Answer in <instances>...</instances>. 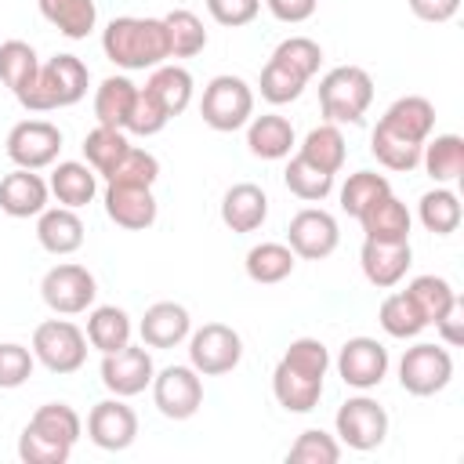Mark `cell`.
<instances>
[{"label":"cell","instance_id":"6da1fadb","mask_svg":"<svg viewBox=\"0 0 464 464\" xmlns=\"http://www.w3.org/2000/svg\"><path fill=\"white\" fill-rule=\"evenodd\" d=\"M102 51L120 69H156L170 58L163 18H112L102 33Z\"/></svg>","mask_w":464,"mask_h":464},{"label":"cell","instance_id":"7a4b0ae2","mask_svg":"<svg viewBox=\"0 0 464 464\" xmlns=\"http://www.w3.org/2000/svg\"><path fill=\"white\" fill-rule=\"evenodd\" d=\"M87 83H91V72L76 54H54L51 62L40 65L33 87L18 98V105L29 112L69 109L87 94Z\"/></svg>","mask_w":464,"mask_h":464},{"label":"cell","instance_id":"3957f363","mask_svg":"<svg viewBox=\"0 0 464 464\" xmlns=\"http://www.w3.org/2000/svg\"><path fill=\"white\" fill-rule=\"evenodd\" d=\"M373 102V80L359 65H337L319 80V109L326 123H359Z\"/></svg>","mask_w":464,"mask_h":464},{"label":"cell","instance_id":"277c9868","mask_svg":"<svg viewBox=\"0 0 464 464\" xmlns=\"http://www.w3.org/2000/svg\"><path fill=\"white\" fill-rule=\"evenodd\" d=\"M199 116L210 130H239L250 123L254 116V91L243 76H232V72H221L214 76L207 87H203V98H199Z\"/></svg>","mask_w":464,"mask_h":464},{"label":"cell","instance_id":"5b68a950","mask_svg":"<svg viewBox=\"0 0 464 464\" xmlns=\"http://www.w3.org/2000/svg\"><path fill=\"white\" fill-rule=\"evenodd\" d=\"M33 355L58 377L76 373L87 362V334L69 319H47L33 330Z\"/></svg>","mask_w":464,"mask_h":464},{"label":"cell","instance_id":"8992f818","mask_svg":"<svg viewBox=\"0 0 464 464\" xmlns=\"http://www.w3.org/2000/svg\"><path fill=\"white\" fill-rule=\"evenodd\" d=\"M243 359V337L225 323H203L188 334V366L199 377H221Z\"/></svg>","mask_w":464,"mask_h":464},{"label":"cell","instance_id":"52a82bcc","mask_svg":"<svg viewBox=\"0 0 464 464\" xmlns=\"http://www.w3.org/2000/svg\"><path fill=\"white\" fill-rule=\"evenodd\" d=\"M450 381H453V355L442 344L420 341V344L402 352V359H399V384L410 395L428 399V395L442 392Z\"/></svg>","mask_w":464,"mask_h":464},{"label":"cell","instance_id":"ba28073f","mask_svg":"<svg viewBox=\"0 0 464 464\" xmlns=\"http://www.w3.org/2000/svg\"><path fill=\"white\" fill-rule=\"evenodd\" d=\"M334 428H337V439L348 446V450H377L388 435V413L377 399L370 395H352L337 406V417H334Z\"/></svg>","mask_w":464,"mask_h":464},{"label":"cell","instance_id":"9c48e42d","mask_svg":"<svg viewBox=\"0 0 464 464\" xmlns=\"http://www.w3.org/2000/svg\"><path fill=\"white\" fill-rule=\"evenodd\" d=\"M94 294H98L94 276L83 265H72V261L47 268V276L40 279V297L58 315H80V312H87L94 304Z\"/></svg>","mask_w":464,"mask_h":464},{"label":"cell","instance_id":"30bf717a","mask_svg":"<svg viewBox=\"0 0 464 464\" xmlns=\"http://www.w3.org/2000/svg\"><path fill=\"white\" fill-rule=\"evenodd\" d=\"M337 243H341V228L334 214H326L323 207H304L286 225V246L294 250V257L323 261L337 250Z\"/></svg>","mask_w":464,"mask_h":464},{"label":"cell","instance_id":"8fae6325","mask_svg":"<svg viewBox=\"0 0 464 464\" xmlns=\"http://www.w3.org/2000/svg\"><path fill=\"white\" fill-rule=\"evenodd\" d=\"M62 152V130L47 120H22L7 130V156L14 167L44 170Z\"/></svg>","mask_w":464,"mask_h":464},{"label":"cell","instance_id":"7c38bea8","mask_svg":"<svg viewBox=\"0 0 464 464\" xmlns=\"http://www.w3.org/2000/svg\"><path fill=\"white\" fill-rule=\"evenodd\" d=\"M152 377H156V366L145 344H123L102 355V384L120 399L141 395L152 384Z\"/></svg>","mask_w":464,"mask_h":464},{"label":"cell","instance_id":"4fadbf2b","mask_svg":"<svg viewBox=\"0 0 464 464\" xmlns=\"http://www.w3.org/2000/svg\"><path fill=\"white\" fill-rule=\"evenodd\" d=\"M152 402L170 420H188L203 406V381L192 366H167L152 377Z\"/></svg>","mask_w":464,"mask_h":464},{"label":"cell","instance_id":"5bb4252c","mask_svg":"<svg viewBox=\"0 0 464 464\" xmlns=\"http://www.w3.org/2000/svg\"><path fill=\"white\" fill-rule=\"evenodd\" d=\"M337 373L348 388L370 392L388 377V348L377 337H348L337 352Z\"/></svg>","mask_w":464,"mask_h":464},{"label":"cell","instance_id":"9a60e30c","mask_svg":"<svg viewBox=\"0 0 464 464\" xmlns=\"http://www.w3.org/2000/svg\"><path fill=\"white\" fill-rule=\"evenodd\" d=\"M87 439L98 446V450H109V453H120L127 450L134 439H138V413L120 399H102L91 406L87 413Z\"/></svg>","mask_w":464,"mask_h":464},{"label":"cell","instance_id":"2e32d148","mask_svg":"<svg viewBox=\"0 0 464 464\" xmlns=\"http://www.w3.org/2000/svg\"><path fill=\"white\" fill-rule=\"evenodd\" d=\"M359 265L362 276L377 286V290H392L413 265V250L410 243H384V239H366L359 250Z\"/></svg>","mask_w":464,"mask_h":464},{"label":"cell","instance_id":"e0dca14e","mask_svg":"<svg viewBox=\"0 0 464 464\" xmlns=\"http://www.w3.org/2000/svg\"><path fill=\"white\" fill-rule=\"evenodd\" d=\"M105 214L112 225L127 228V232H141L156 221V196L152 188H134V185H105Z\"/></svg>","mask_w":464,"mask_h":464},{"label":"cell","instance_id":"ac0fdd59","mask_svg":"<svg viewBox=\"0 0 464 464\" xmlns=\"http://www.w3.org/2000/svg\"><path fill=\"white\" fill-rule=\"evenodd\" d=\"M138 330H141V344L145 348H178L192 334V319H188L185 304L156 301V304L145 308Z\"/></svg>","mask_w":464,"mask_h":464},{"label":"cell","instance_id":"d6986e66","mask_svg":"<svg viewBox=\"0 0 464 464\" xmlns=\"http://www.w3.org/2000/svg\"><path fill=\"white\" fill-rule=\"evenodd\" d=\"M47 181L36 174V170H11L4 181H0V210L7 218H36L40 210H47Z\"/></svg>","mask_w":464,"mask_h":464},{"label":"cell","instance_id":"ffe728a7","mask_svg":"<svg viewBox=\"0 0 464 464\" xmlns=\"http://www.w3.org/2000/svg\"><path fill=\"white\" fill-rule=\"evenodd\" d=\"M36 239L47 254L62 257V254H76L83 246V221L72 207H47L36 214Z\"/></svg>","mask_w":464,"mask_h":464},{"label":"cell","instance_id":"44dd1931","mask_svg":"<svg viewBox=\"0 0 464 464\" xmlns=\"http://www.w3.org/2000/svg\"><path fill=\"white\" fill-rule=\"evenodd\" d=\"M268 218V196L254 181H239L221 196V221L232 232H257Z\"/></svg>","mask_w":464,"mask_h":464},{"label":"cell","instance_id":"7402d4cb","mask_svg":"<svg viewBox=\"0 0 464 464\" xmlns=\"http://www.w3.org/2000/svg\"><path fill=\"white\" fill-rule=\"evenodd\" d=\"M381 127L424 145L431 138V130H435V105L428 98H420V94H406V98L388 105V112L381 116Z\"/></svg>","mask_w":464,"mask_h":464},{"label":"cell","instance_id":"603a6c76","mask_svg":"<svg viewBox=\"0 0 464 464\" xmlns=\"http://www.w3.org/2000/svg\"><path fill=\"white\" fill-rule=\"evenodd\" d=\"M47 188H51V196H54L62 207L80 210V207H87V203L98 196V174H94L87 163H80V160H65V163H58V167L51 170Z\"/></svg>","mask_w":464,"mask_h":464},{"label":"cell","instance_id":"cb8c5ba5","mask_svg":"<svg viewBox=\"0 0 464 464\" xmlns=\"http://www.w3.org/2000/svg\"><path fill=\"white\" fill-rule=\"evenodd\" d=\"M359 225H362V232H366V239L410 243V225H413V218H410L406 203L388 192V196H381V199L359 218Z\"/></svg>","mask_w":464,"mask_h":464},{"label":"cell","instance_id":"d4e9b609","mask_svg":"<svg viewBox=\"0 0 464 464\" xmlns=\"http://www.w3.org/2000/svg\"><path fill=\"white\" fill-rule=\"evenodd\" d=\"M246 149L257 160H283L294 149V127L286 116L265 112V116H250L246 123Z\"/></svg>","mask_w":464,"mask_h":464},{"label":"cell","instance_id":"484cf974","mask_svg":"<svg viewBox=\"0 0 464 464\" xmlns=\"http://www.w3.org/2000/svg\"><path fill=\"white\" fill-rule=\"evenodd\" d=\"M272 392H276V402L290 413H308L319 406V395H323V381L315 377H304L297 373L294 366H286L283 359L276 362L272 370Z\"/></svg>","mask_w":464,"mask_h":464},{"label":"cell","instance_id":"4316f807","mask_svg":"<svg viewBox=\"0 0 464 464\" xmlns=\"http://www.w3.org/2000/svg\"><path fill=\"white\" fill-rule=\"evenodd\" d=\"M420 163L435 185H450L464 170V138L460 134H435L420 149Z\"/></svg>","mask_w":464,"mask_h":464},{"label":"cell","instance_id":"83f0119b","mask_svg":"<svg viewBox=\"0 0 464 464\" xmlns=\"http://www.w3.org/2000/svg\"><path fill=\"white\" fill-rule=\"evenodd\" d=\"M145 91L160 102V109L167 116H181L192 102V72L181 69V65H156Z\"/></svg>","mask_w":464,"mask_h":464},{"label":"cell","instance_id":"f1b7e54d","mask_svg":"<svg viewBox=\"0 0 464 464\" xmlns=\"http://www.w3.org/2000/svg\"><path fill=\"white\" fill-rule=\"evenodd\" d=\"M134 98H138V87L127 76H105L98 83V91H94V116H98V123L123 130L127 116L134 109Z\"/></svg>","mask_w":464,"mask_h":464},{"label":"cell","instance_id":"f546056e","mask_svg":"<svg viewBox=\"0 0 464 464\" xmlns=\"http://www.w3.org/2000/svg\"><path fill=\"white\" fill-rule=\"evenodd\" d=\"M130 330H134L130 315L123 308H116V304H98L87 315V344L98 348L102 355L130 344Z\"/></svg>","mask_w":464,"mask_h":464},{"label":"cell","instance_id":"4dcf8cb0","mask_svg":"<svg viewBox=\"0 0 464 464\" xmlns=\"http://www.w3.org/2000/svg\"><path fill=\"white\" fill-rule=\"evenodd\" d=\"M36 7L69 40H83L94 29V22H98L94 0H36Z\"/></svg>","mask_w":464,"mask_h":464},{"label":"cell","instance_id":"1f68e13d","mask_svg":"<svg viewBox=\"0 0 464 464\" xmlns=\"http://www.w3.org/2000/svg\"><path fill=\"white\" fill-rule=\"evenodd\" d=\"M344 152H348V149H344L341 127H337V123H319V127H312V130L304 134L297 156H304L312 167H319V170H326V174L337 178V170L344 167Z\"/></svg>","mask_w":464,"mask_h":464},{"label":"cell","instance_id":"d6a6232c","mask_svg":"<svg viewBox=\"0 0 464 464\" xmlns=\"http://www.w3.org/2000/svg\"><path fill=\"white\" fill-rule=\"evenodd\" d=\"M36 72H40V58H36V51H33L25 40H7V44H0V80H4V87H7L14 98H22V94L33 87Z\"/></svg>","mask_w":464,"mask_h":464},{"label":"cell","instance_id":"836d02e7","mask_svg":"<svg viewBox=\"0 0 464 464\" xmlns=\"http://www.w3.org/2000/svg\"><path fill=\"white\" fill-rule=\"evenodd\" d=\"M420 149H424L420 141H410V138H402V134H395L381 123L370 134V152L377 156L381 167H388L395 174H410L413 167H420Z\"/></svg>","mask_w":464,"mask_h":464},{"label":"cell","instance_id":"e575fe53","mask_svg":"<svg viewBox=\"0 0 464 464\" xmlns=\"http://www.w3.org/2000/svg\"><path fill=\"white\" fill-rule=\"evenodd\" d=\"M294 250L286 243H257L246 250V276L261 286H272V283H283L290 272H294Z\"/></svg>","mask_w":464,"mask_h":464},{"label":"cell","instance_id":"d590c367","mask_svg":"<svg viewBox=\"0 0 464 464\" xmlns=\"http://www.w3.org/2000/svg\"><path fill=\"white\" fill-rule=\"evenodd\" d=\"M163 29H167V47L170 58H196L207 47V29L199 22V14L174 7L170 14H163Z\"/></svg>","mask_w":464,"mask_h":464},{"label":"cell","instance_id":"8d00e7d4","mask_svg":"<svg viewBox=\"0 0 464 464\" xmlns=\"http://www.w3.org/2000/svg\"><path fill=\"white\" fill-rule=\"evenodd\" d=\"M417 218H420V225H424L428 232H435V236L457 232V228H460V199H457V192L446 188V185L424 192L420 203H417Z\"/></svg>","mask_w":464,"mask_h":464},{"label":"cell","instance_id":"74e56055","mask_svg":"<svg viewBox=\"0 0 464 464\" xmlns=\"http://www.w3.org/2000/svg\"><path fill=\"white\" fill-rule=\"evenodd\" d=\"M29 428L33 431H40L44 439H51V442H62V446H76V439H80V431H83V420H80V413L69 406V402H47V406H40L33 417H29Z\"/></svg>","mask_w":464,"mask_h":464},{"label":"cell","instance_id":"f35d334b","mask_svg":"<svg viewBox=\"0 0 464 464\" xmlns=\"http://www.w3.org/2000/svg\"><path fill=\"white\" fill-rule=\"evenodd\" d=\"M377 323H381V330H384L388 337H399V341L417 337V334L428 326L424 315L417 312V304L410 301L406 290H395V294H388V297L381 301V308H377Z\"/></svg>","mask_w":464,"mask_h":464},{"label":"cell","instance_id":"ab89813d","mask_svg":"<svg viewBox=\"0 0 464 464\" xmlns=\"http://www.w3.org/2000/svg\"><path fill=\"white\" fill-rule=\"evenodd\" d=\"M130 149V141H127V130H116V127H94L87 138H83V160H87V167L94 170V174H102V178H109V170L120 163V156Z\"/></svg>","mask_w":464,"mask_h":464},{"label":"cell","instance_id":"60d3db41","mask_svg":"<svg viewBox=\"0 0 464 464\" xmlns=\"http://www.w3.org/2000/svg\"><path fill=\"white\" fill-rule=\"evenodd\" d=\"M388 192H392V185H388L384 174L355 170V174H348V181L341 185V210L352 214V218L359 221V218H362L381 196H388Z\"/></svg>","mask_w":464,"mask_h":464},{"label":"cell","instance_id":"b9f144b4","mask_svg":"<svg viewBox=\"0 0 464 464\" xmlns=\"http://www.w3.org/2000/svg\"><path fill=\"white\" fill-rule=\"evenodd\" d=\"M283 181H286V188H290L297 199H304V203H323V199L334 192V174L312 167L304 156H294V160L286 163Z\"/></svg>","mask_w":464,"mask_h":464},{"label":"cell","instance_id":"7bdbcfd3","mask_svg":"<svg viewBox=\"0 0 464 464\" xmlns=\"http://www.w3.org/2000/svg\"><path fill=\"white\" fill-rule=\"evenodd\" d=\"M156 178H160V160L152 156V152H145V149H127L123 156H120V163L109 170V185H134V188H152L156 185Z\"/></svg>","mask_w":464,"mask_h":464},{"label":"cell","instance_id":"ee69618b","mask_svg":"<svg viewBox=\"0 0 464 464\" xmlns=\"http://www.w3.org/2000/svg\"><path fill=\"white\" fill-rule=\"evenodd\" d=\"M406 294H410V301L417 304V312L424 315V323H435V319L446 312V304L457 297V290H453L442 276H417V279H410Z\"/></svg>","mask_w":464,"mask_h":464},{"label":"cell","instance_id":"f6af8a7d","mask_svg":"<svg viewBox=\"0 0 464 464\" xmlns=\"http://www.w3.org/2000/svg\"><path fill=\"white\" fill-rule=\"evenodd\" d=\"M304 76L301 72H294L290 65H283V62H276V58H268V65L261 69V98L265 102H272V105H286V102H294V98H301V91H304Z\"/></svg>","mask_w":464,"mask_h":464},{"label":"cell","instance_id":"bcb514c9","mask_svg":"<svg viewBox=\"0 0 464 464\" xmlns=\"http://www.w3.org/2000/svg\"><path fill=\"white\" fill-rule=\"evenodd\" d=\"M286 460H294V464H337L341 442L334 435H326L323 428H308L294 439V446L286 450Z\"/></svg>","mask_w":464,"mask_h":464},{"label":"cell","instance_id":"7dc6e473","mask_svg":"<svg viewBox=\"0 0 464 464\" xmlns=\"http://www.w3.org/2000/svg\"><path fill=\"white\" fill-rule=\"evenodd\" d=\"M283 362L294 366V370L304 373V377L323 381L326 370H330V352H326V344L315 341V337H297V341H290V348L283 352Z\"/></svg>","mask_w":464,"mask_h":464},{"label":"cell","instance_id":"c3c4849f","mask_svg":"<svg viewBox=\"0 0 464 464\" xmlns=\"http://www.w3.org/2000/svg\"><path fill=\"white\" fill-rule=\"evenodd\" d=\"M272 58L283 62V65H290V69L301 72L304 80H312V76L319 72L323 47H319L315 40H308V36H290V40H283V44L272 51Z\"/></svg>","mask_w":464,"mask_h":464},{"label":"cell","instance_id":"681fc988","mask_svg":"<svg viewBox=\"0 0 464 464\" xmlns=\"http://www.w3.org/2000/svg\"><path fill=\"white\" fill-rule=\"evenodd\" d=\"M33 366H36L33 348L14 344V341L0 344V388H22L33 377Z\"/></svg>","mask_w":464,"mask_h":464},{"label":"cell","instance_id":"f907efd6","mask_svg":"<svg viewBox=\"0 0 464 464\" xmlns=\"http://www.w3.org/2000/svg\"><path fill=\"white\" fill-rule=\"evenodd\" d=\"M167 120H170V116L160 109V102H156L145 87H138V98H134V109H130L123 130H130V134H138V138H152V134H160V130L167 127Z\"/></svg>","mask_w":464,"mask_h":464},{"label":"cell","instance_id":"816d5d0a","mask_svg":"<svg viewBox=\"0 0 464 464\" xmlns=\"http://www.w3.org/2000/svg\"><path fill=\"white\" fill-rule=\"evenodd\" d=\"M69 446H62V442H51V439H44L40 431H33L29 424L22 428V435H18V457L25 460V464H65L69 460Z\"/></svg>","mask_w":464,"mask_h":464},{"label":"cell","instance_id":"f5cc1de1","mask_svg":"<svg viewBox=\"0 0 464 464\" xmlns=\"http://www.w3.org/2000/svg\"><path fill=\"white\" fill-rule=\"evenodd\" d=\"M207 11L218 25H228V29H239L246 22L257 18L261 11V0H207Z\"/></svg>","mask_w":464,"mask_h":464},{"label":"cell","instance_id":"db71d44e","mask_svg":"<svg viewBox=\"0 0 464 464\" xmlns=\"http://www.w3.org/2000/svg\"><path fill=\"white\" fill-rule=\"evenodd\" d=\"M435 330H439L442 344H450V348H457L464 341V301L460 297H453L446 304V312L435 319Z\"/></svg>","mask_w":464,"mask_h":464},{"label":"cell","instance_id":"11a10c76","mask_svg":"<svg viewBox=\"0 0 464 464\" xmlns=\"http://www.w3.org/2000/svg\"><path fill=\"white\" fill-rule=\"evenodd\" d=\"M265 7H268L279 22L297 25V22H304V18H312V14H315L319 0H265Z\"/></svg>","mask_w":464,"mask_h":464},{"label":"cell","instance_id":"9f6ffc18","mask_svg":"<svg viewBox=\"0 0 464 464\" xmlns=\"http://www.w3.org/2000/svg\"><path fill=\"white\" fill-rule=\"evenodd\" d=\"M406 4L420 22H450L460 7V0H406Z\"/></svg>","mask_w":464,"mask_h":464}]
</instances>
